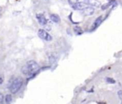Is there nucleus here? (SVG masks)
Listing matches in <instances>:
<instances>
[{"instance_id":"obj_9","label":"nucleus","mask_w":122,"mask_h":104,"mask_svg":"<svg viewBox=\"0 0 122 104\" xmlns=\"http://www.w3.org/2000/svg\"><path fill=\"white\" fill-rule=\"evenodd\" d=\"M101 22H102V17L101 16V17H99L98 18H97L96 20L95 21V22H94V28L98 27L101 25Z\"/></svg>"},{"instance_id":"obj_6","label":"nucleus","mask_w":122,"mask_h":104,"mask_svg":"<svg viewBox=\"0 0 122 104\" xmlns=\"http://www.w3.org/2000/svg\"><path fill=\"white\" fill-rule=\"evenodd\" d=\"M36 17H37V20L39 22V24L40 25H42L43 26V25H45L47 24V21L46 18L45 17V16L43 15H42V14H37V16H36Z\"/></svg>"},{"instance_id":"obj_13","label":"nucleus","mask_w":122,"mask_h":104,"mask_svg":"<svg viewBox=\"0 0 122 104\" xmlns=\"http://www.w3.org/2000/svg\"><path fill=\"white\" fill-rule=\"evenodd\" d=\"M3 100H4V96L2 93H0V103H3Z\"/></svg>"},{"instance_id":"obj_10","label":"nucleus","mask_w":122,"mask_h":104,"mask_svg":"<svg viewBox=\"0 0 122 104\" xmlns=\"http://www.w3.org/2000/svg\"><path fill=\"white\" fill-rule=\"evenodd\" d=\"M12 100V97L11 95L10 94H7L6 96H5V102L6 103H10Z\"/></svg>"},{"instance_id":"obj_4","label":"nucleus","mask_w":122,"mask_h":104,"mask_svg":"<svg viewBox=\"0 0 122 104\" xmlns=\"http://www.w3.org/2000/svg\"><path fill=\"white\" fill-rule=\"evenodd\" d=\"M81 12L85 16H91L94 13V9L92 6L86 7L81 10Z\"/></svg>"},{"instance_id":"obj_14","label":"nucleus","mask_w":122,"mask_h":104,"mask_svg":"<svg viewBox=\"0 0 122 104\" xmlns=\"http://www.w3.org/2000/svg\"><path fill=\"white\" fill-rule=\"evenodd\" d=\"M106 80H107V81L109 82V83H115V81H114L112 78H107Z\"/></svg>"},{"instance_id":"obj_2","label":"nucleus","mask_w":122,"mask_h":104,"mask_svg":"<svg viewBox=\"0 0 122 104\" xmlns=\"http://www.w3.org/2000/svg\"><path fill=\"white\" fill-rule=\"evenodd\" d=\"M22 83H23V81H22V78H16L10 85V90L11 93L13 94L17 93L20 90V89L21 88Z\"/></svg>"},{"instance_id":"obj_8","label":"nucleus","mask_w":122,"mask_h":104,"mask_svg":"<svg viewBox=\"0 0 122 104\" xmlns=\"http://www.w3.org/2000/svg\"><path fill=\"white\" fill-rule=\"evenodd\" d=\"M50 19L52 22H54L55 23H59L60 22V17L57 15H55V14H52L50 15Z\"/></svg>"},{"instance_id":"obj_3","label":"nucleus","mask_w":122,"mask_h":104,"mask_svg":"<svg viewBox=\"0 0 122 104\" xmlns=\"http://www.w3.org/2000/svg\"><path fill=\"white\" fill-rule=\"evenodd\" d=\"M37 34H38V36L40 38H41L42 40H44L45 41H51L52 40V36L49 33H47L45 30H44L42 29L39 30Z\"/></svg>"},{"instance_id":"obj_11","label":"nucleus","mask_w":122,"mask_h":104,"mask_svg":"<svg viewBox=\"0 0 122 104\" xmlns=\"http://www.w3.org/2000/svg\"><path fill=\"white\" fill-rule=\"evenodd\" d=\"M77 2H78V0H68V3L71 5H75Z\"/></svg>"},{"instance_id":"obj_7","label":"nucleus","mask_w":122,"mask_h":104,"mask_svg":"<svg viewBox=\"0 0 122 104\" xmlns=\"http://www.w3.org/2000/svg\"><path fill=\"white\" fill-rule=\"evenodd\" d=\"M86 7H87V5L84 2H77L75 5H73V7L77 10H82L83 8H85Z\"/></svg>"},{"instance_id":"obj_5","label":"nucleus","mask_w":122,"mask_h":104,"mask_svg":"<svg viewBox=\"0 0 122 104\" xmlns=\"http://www.w3.org/2000/svg\"><path fill=\"white\" fill-rule=\"evenodd\" d=\"M87 5H89V6H92V7H98L101 6V2L98 0H84L83 1Z\"/></svg>"},{"instance_id":"obj_1","label":"nucleus","mask_w":122,"mask_h":104,"mask_svg":"<svg viewBox=\"0 0 122 104\" xmlns=\"http://www.w3.org/2000/svg\"><path fill=\"white\" fill-rule=\"evenodd\" d=\"M39 65L34 60L28 61L22 68V72L25 75H32L39 70Z\"/></svg>"},{"instance_id":"obj_12","label":"nucleus","mask_w":122,"mask_h":104,"mask_svg":"<svg viewBox=\"0 0 122 104\" xmlns=\"http://www.w3.org/2000/svg\"><path fill=\"white\" fill-rule=\"evenodd\" d=\"M118 98L121 101V103H122V90H118Z\"/></svg>"}]
</instances>
